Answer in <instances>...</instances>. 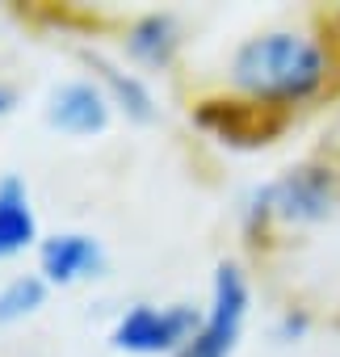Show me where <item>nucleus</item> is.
<instances>
[{
	"instance_id": "2",
	"label": "nucleus",
	"mask_w": 340,
	"mask_h": 357,
	"mask_svg": "<svg viewBox=\"0 0 340 357\" xmlns=\"http://www.w3.org/2000/svg\"><path fill=\"white\" fill-rule=\"evenodd\" d=\"M198 315L194 307H130L118 328H114V344L130 349V353H181L185 340L198 332Z\"/></svg>"
},
{
	"instance_id": "9",
	"label": "nucleus",
	"mask_w": 340,
	"mask_h": 357,
	"mask_svg": "<svg viewBox=\"0 0 340 357\" xmlns=\"http://www.w3.org/2000/svg\"><path fill=\"white\" fill-rule=\"evenodd\" d=\"M42 294H47V286L38 278H13L5 290H0V324L22 319L34 307H42Z\"/></svg>"
},
{
	"instance_id": "10",
	"label": "nucleus",
	"mask_w": 340,
	"mask_h": 357,
	"mask_svg": "<svg viewBox=\"0 0 340 357\" xmlns=\"http://www.w3.org/2000/svg\"><path fill=\"white\" fill-rule=\"evenodd\" d=\"M101 68V76L114 84V93H118V101H126V109L134 114V118H147L151 114V97H147V89L139 84V80H130V76H118L114 68H105V63H97Z\"/></svg>"
},
{
	"instance_id": "5",
	"label": "nucleus",
	"mask_w": 340,
	"mask_h": 357,
	"mask_svg": "<svg viewBox=\"0 0 340 357\" xmlns=\"http://www.w3.org/2000/svg\"><path fill=\"white\" fill-rule=\"evenodd\" d=\"M105 118H109L105 97H101L93 84H84V80H72V84H63V89L51 97V122H55L59 130L93 135V130L105 126Z\"/></svg>"
},
{
	"instance_id": "4",
	"label": "nucleus",
	"mask_w": 340,
	"mask_h": 357,
	"mask_svg": "<svg viewBox=\"0 0 340 357\" xmlns=\"http://www.w3.org/2000/svg\"><path fill=\"white\" fill-rule=\"evenodd\" d=\"M265 211L286 223H311L332 211V176L323 168H298L261 194Z\"/></svg>"
},
{
	"instance_id": "3",
	"label": "nucleus",
	"mask_w": 340,
	"mask_h": 357,
	"mask_svg": "<svg viewBox=\"0 0 340 357\" xmlns=\"http://www.w3.org/2000/svg\"><path fill=\"white\" fill-rule=\"evenodd\" d=\"M244 307H248V286H244V273L235 265H223L215 273V303H210V315L202 319V328L185 340V349L177 357H227L235 336H240V324H244Z\"/></svg>"
},
{
	"instance_id": "7",
	"label": "nucleus",
	"mask_w": 340,
	"mask_h": 357,
	"mask_svg": "<svg viewBox=\"0 0 340 357\" xmlns=\"http://www.w3.org/2000/svg\"><path fill=\"white\" fill-rule=\"evenodd\" d=\"M34 240V211L17 176L0 181V257H13Z\"/></svg>"
},
{
	"instance_id": "8",
	"label": "nucleus",
	"mask_w": 340,
	"mask_h": 357,
	"mask_svg": "<svg viewBox=\"0 0 340 357\" xmlns=\"http://www.w3.org/2000/svg\"><path fill=\"white\" fill-rule=\"evenodd\" d=\"M177 38H173V22L168 17H143L134 30H130V55L143 59V63H168Z\"/></svg>"
},
{
	"instance_id": "11",
	"label": "nucleus",
	"mask_w": 340,
	"mask_h": 357,
	"mask_svg": "<svg viewBox=\"0 0 340 357\" xmlns=\"http://www.w3.org/2000/svg\"><path fill=\"white\" fill-rule=\"evenodd\" d=\"M5 109H9V93H5V89H0V114H5Z\"/></svg>"
},
{
	"instance_id": "1",
	"label": "nucleus",
	"mask_w": 340,
	"mask_h": 357,
	"mask_svg": "<svg viewBox=\"0 0 340 357\" xmlns=\"http://www.w3.org/2000/svg\"><path fill=\"white\" fill-rule=\"evenodd\" d=\"M231 80L256 101L294 105L319 93L327 80V55L311 34L298 30H269L248 38L231 59Z\"/></svg>"
},
{
	"instance_id": "6",
	"label": "nucleus",
	"mask_w": 340,
	"mask_h": 357,
	"mask_svg": "<svg viewBox=\"0 0 340 357\" xmlns=\"http://www.w3.org/2000/svg\"><path fill=\"white\" fill-rule=\"evenodd\" d=\"M101 265V248L88 236H55L42 244V273L51 282H76Z\"/></svg>"
}]
</instances>
